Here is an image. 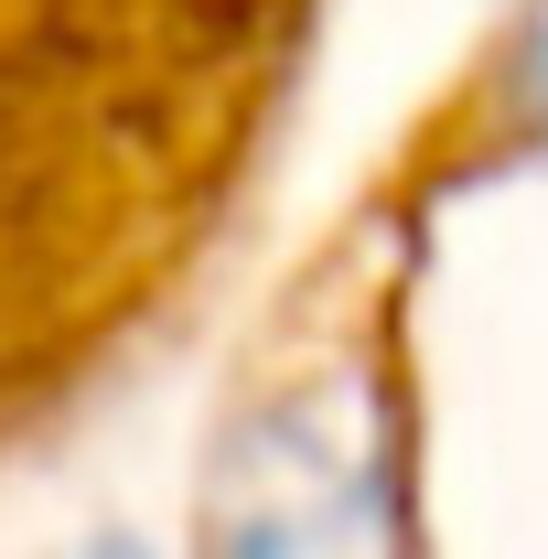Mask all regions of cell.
<instances>
[{
    "label": "cell",
    "mask_w": 548,
    "mask_h": 559,
    "mask_svg": "<svg viewBox=\"0 0 548 559\" xmlns=\"http://www.w3.org/2000/svg\"><path fill=\"white\" fill-rule=\"evenodd\" d=\"M75 559H151V549H140V538H86Z\"/></svg>",
    "instance_id": "cell-4"
},
{
    "label": "cell",
    "mask_w": 548,
    "mask_h": 559,
    "mask_svg": "<svg viewBox=\"0 0 548 559\" xmlns=\"http://www.w3.org/2000/svg\"><path fill=\"white\" fill-rule=\"evenodd\" d=\"M205 559H409L398 419L366 366L259 399L215 441Z\"/></svg>",
    "instance_id": "cell-2"
},
{
    "label": "cell",
    "mask_w": 548,
    "mask_h": 559,
    "mask_svg": "<svg viewBox=\"0 0 548 559\" xmlns=\"http://www.w3.org/2000/svg\"><path fill=\"white\" fill-rule=\"evenodd\" d=\"M290 22L301 0H0V419H33L183 248Z\"/></svg>",
    "instance_id": "cell-1"
},
{
    "label": "cell",
    "mask_w": 548,
    "mask_h": 559,
    "mask_svg": "<svg viewBox=\"0 0 548 559\" xmlns=\"http://www.w3.org/2000/svg\"><path fill=\"white\" fill-rule=\"evenodd\" d=\"M474 151L484 162H548V0L516 11V33L495 44L474 86Z\"/></svg>",
    "instance_id": "cell-3"
}]
</instances>
